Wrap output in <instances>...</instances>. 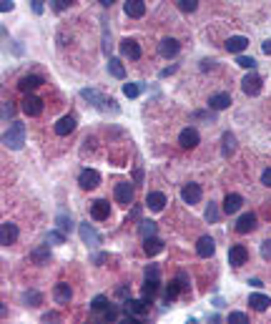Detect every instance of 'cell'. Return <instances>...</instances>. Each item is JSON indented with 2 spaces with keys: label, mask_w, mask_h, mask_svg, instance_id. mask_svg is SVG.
I'll use <instances>...</instances> for the list:
<instances>
[{
  "label": "cell",
  "mask_w": 271,
  "mask_h": 324,
  "mask_svg": "<svg viewBox=\"0 0 271 324\" xmlns=\"http://www.w3.org/2000/svg\"><path fill=\"white\" fill-rule=\"evenodd\" d=\"M3 143L8 148H13V151L23 148V143H26V126L18 123V121H13V126H8V131L3 133Z\"/></svg>",
  "instance_id": "cell-1"
},
{
  "label": "cell",
  "mask_w": 271,
  "mask_h": 324,
  "mask_svg": "<svg viewBox=\"0 0 271 324\" xmlns=\"http://www.w3.org/2000/svg\"><path fill=\"white\" fill-rule=\"evenodd\" d=\"M81 96H83L86 101H91L96 108H108V106H111V108H116L111 98H103V96H101L98 91H93V88H83V91H81Z\"/></svg>",
  "instance_id": "cell-2"
},
{
  "label": "cell",
  "mask_w": 271,
  "mask_h": 324,
  "mask_svg": "<svg viewBox=\"0 0 271 324\" xmlns=\"http://www.w3.org/2000/svg\"><path fill=\"white\" fill-rule=\"evenodd\" d=\"M261 86H263V83H261V78H258L256 73H248V76L241 81V91H243L246 96H258V93H261Z\"/></svg>",
  "instance_id": "cell-3"
},
{
  "label": "cell",
  "mask_w": 271,
  "mask_h": 324,
  "mask_svg": "<svg viewBox=\"0 0 271 324\" xmlns=\"http://www.w3.org/2000/svg\"><path fill=\"white\" fill-rule=\"evenodd\" d=\"M78 184H81V189L91 191V189H96V186L101 184V174H98V171H93V169H86V171H81Z\"/></svg>",
  "instance_id": "cell-4"
},
{
  "label": "cell",
  "mask_w": 271,
  "mask_h": 324,
  "mask_svg": "<svg viewBox=\"0 0 271 324\" xmlns=\"http://www.w3.org/2000/svg\"><path fill=\"white\" fill-rule=\"evenodd\" d=\"M16 239H18V226L11 221H3V226H0V244L11 246V244H16Z\"/></svg>",
  "instance_id": "cell-5"
},
{
  "label": "cell",
  "mask_w": 271,
  "mask_h": 324,
  "mask_svg": "<svg viewBox=\"0 0 271 324\" xmlns=\"http://www.w3.org/2000/svg\"><path fill=\"white\" fill-rule=\"evenodd\" d=\"M116 201H118L121 206H128V204L133 201V186H131L128 181H121V184L116 186Z\"/></svg>",
  "instance_id": "cell-6"
},
{
  "label": "cell",
  "mask_w": 271,
  "mask_h": 324,
  "mask_svg": "<svg viewBox=\"0 0 271 324\" xmlns=\"http://www.w3.org/2000/svg\"><path fill=\"white\" fill-rule=\"evenodd\" d=\"M181 199L191 206V204H198L201 201V186L198 184H186L183 189H181Z\"/></svg>",
  "instance_id": "cell-7"
},
{
  "label": "cell",
  "mask_w": 271,
  "mask_h": 324,
  "mask_svg": "<svg viewBox=\"0 0 271 324\" xmlns=\"http://www.w3.org/2000/svg\"><path fill=\"white\" fill-rule=\"evenodd\" d=\"M246 259H248L246 246L236 244V246H231V249H228V264H231V266H241V264H246Z\"/></svg>",
  "instance_id": "cell-8"
},
{
  "label": "cell",
  "mask_w": 271,
  "mask_h": 324,
  "mask_svg": "<svg viewBox=\"0 0 271 324\" xmlns=\"http://www.w3.org/2000/svg\"><path fill=\"white\" fill-rule=\"evenodd\" d=\"M23 113H26V116H41V113H43V101L36 98V96H26V101H23Z\"/></svg>",
  "instance_id": "cell-9"
},
{
  "label": "cell",
  "mask_w": 271,
  "mask_h": 324,
  "mask_svg": "<svg viewBox=\"0 0 271 324\" xmlns=\"http://www.w3.org/2000/svg\"><path fill=\"white\" fill-rule=\"evenodd\" d=\"M78 234H81V239H83L86 244H91V246L101 244V234H98L91 224H81V226H78Z\"/></svg>",
  "instance_id": "cell-10"
},
{
  "label": "cell",
  "mask_w": 271,
  "mask_h": 324,
  "mask_svg": "<svg viewBox=\"0 0 271 324\" xmlns=\"http://www.w3.org/2000/svg\"><path fill=\"white\" fill-rule=\"evenodd\" d=\"M121 53H123L126 58H131V61H138V58H141V46H138L136 41L126 38V41H121Z\"/></svg>",
  "instance_id": "cell-11"
},
{
  "label": "cell",
  "mask_w": 271,
  "mask_h": 324,
  "mask_svg": "<svg viewBox=\"0 0 271 324\" xmlns=\"http://www.w3.org/2000/svg\"><path fill=\"white\" fill-rule=\"evenodd\" d=\"M178 143L183 148H196L198 146V131L196 128H183L181 136H178Z\"/></svg>",
  "instance_id": "cell-12"
},
{
  "label": "cell",
  "mask_w": 271,
  "mask_h": 324,
  "mask_svg": "<svg viewBox=\"0 0 271 324\" xmlns=\"http://www.w3.org/2000/svg\"><path fill=\"white\" fill-rule=\"evenodd\" d=\"M213 251H216L213 239H211V236H201V239H198V244H196V254H198L201 259H208Z\"/></svg>",
  "instance_id": "cell-13"
},
{
  "label": "cell",
  "mask_w": 271,
  "mask_h": 324,
  "mask_svg": "<svg viewBox=\"0 0 271 324\" xmlns=\"http://www.w3.org/2000/svg\"><path fill=\"white\" fill-rule=\"evenodd\" d=\"M71 296H73V289H71L66 281H58V284H56V289H53V299H56L58 304H68V301H71Z\"/></svg>",
  "instance_id": "cell-14"
},
{
  "label": "cell",
  "mask_w": 271,
  "mask_h": 324,
  "mask_svg": "<svg viewBox=\"0 0 271 324\" xmlns=\"http://www.w3.org/2000/svg\"><path fill=\"white\" fill-rule=\"evenodd\" d=\"M253 229H256V214H251V211L243 214V216L236 221V231H238V234H248V231H253Z\"/></svg>",
  "instance_id": "cell-15"
},
{
  "label": "cell",
  "mask_w": 271,
  "mask_h": 324,
  "mask_svg": "<svg viewBox=\"0 0 271 324\" xmlns=\"http://www.w3.org/2000/svg\"><path fill=\"white\" fill-rule=\"evenodd\" d=\"M248 48V38H243V36H231L228 41H226V51L228 53H241V51H246Z\"/></svg>",
  "instance_id": "cell-16"
},
{
  "label": "cell",
  "mask_w": 271,
  "mask_h": 324,
  "mask_svg": "<svg viewBox=\"0 0 271 324\" xmlns=\"http://www.w3.org/2000/svg\"><path fill=\"white\" fill-rule=\"evenodd\" d=\"M178 48H181V46H178V41H176V38H163V41H161V46H158V51H161V56H163V58H173V56L178 53Z\"/></svg>",
  "instance_id": "cell-17"
},
{
  "label": "cell",
  "mask_w": 271,
  "mask_h": 324,
  "mask_svg": "<svg viewBox=\"0 0 271 324\" xmlns=\"http://www.w3.org/2000/svg\"><path fill=\"white\" fill-rule=\"evenodd\" d=\"M143 13H146L143 0H126V16L128 18H143Z\"/></svg>",
  "instance_id": "cell-18"
},
{
  "label": "cell",
  "mask_w": 271,
  "mask_h": 324,
  "mask_svg": "<svg viewBox=\"0 0 271 324\" xmlns=\"http://www.w3.org/2000/svg\"><path fill=\"white\" fill-rule=\"evenodd\" d=\"M208 106H211L213 111H223V108L231 106V96H228V93H213V96L208 98Z\"/></svg>",
  "instance_id": "cell-19"
},
{
  "label": "cell",
  "mask_w": 271,
  "mask_h": 324,
  "mask_svg": "<svg viewBox=\"0 0 271 324\" xmlns=\"http://www.w3.org/2000/svg\"><path fill=\"white\" fill-rule=\"evenodd\" d=\"M76 131V118L73 116H63L58 123H56V133L58 136H68V133H73Z\"/></svg>",
  "instance_id": "cell-20"
},
{
  "label": "cell",
  "mask_w": 271,
  "mask_h": 324,
  "mask_svg": "<svg viewBox=\"0 0 271 324\" xmlns=\"http://www.w3.org/2000/svg\"><path fill=\"white\" fill-rule=\"evenodd\" d=\"M91 214H93V219H98V221H106V219L111 216V206H108V201H93V206H91Z\"/></svg>",
  "instance_id": "cell-21"
},
{
  "label": "cell",
  "mask_w": 271,
  "mask_h": 324,
  "mask_svg": "<svg viewBox=\"0 0 271 324\" xmlns=\"http://www.w3.org/2000/svg\"><path fill=\"white\" fill-rule=\"evenodd\" d=\"M241 204H243V199H241L238 194H228V196L223 199V214H236V211L241 209Z\"/></svg>",
  "instance_id": "cell-22"
},
{
  "label": "cell",
  "mask_w": 271,
  "mask_h": 324,
  "mask_svg": "<svg viewBox=\"0 0 271 324\" xmlns=\"http://www.w3.org/2000/svg\"><path fill=\"white\" fill-rule=\"evenodd\" d=\"M38 86H43V78H41V76H23L21 83H18V88H21L23 93H28V91L38 88Z\"/></svg>",
  "instance_id": "cell-23"
},
{
  "label": "cell",
  "mask_w": 271,
  "mask_h": 324,
  "mask_svg": "<svg viewBox=\"0 0 271 324\" xmlns=\"http://www.w3.org/2000/svg\"><path fill=\"white\" fill-rule=\"evenodd\" d=\"M163 204H166V196H163L161 191H153V194H148V196H146V206H148L151 211H161V209H163Z\"/></svg>",
  "instance_id": "cell-24"
},
{
  "label": "cell",
  "mask_w": 271,
  "mask_h": 324,
  "mask_svg": "<svg viewBox=\"0 0 271 324\" xmlns=\"http://www.w3.org/2000/svg\"><path fill=\"white\" fill-rule=\"evenodd\" d=\"M248 304H251V309L263 311V309H268V306H271V299H268L266 294H251V296H248Z\"/></svg>",
  "instance_id": "cell-25"
},
{
  "label": "cell",
  "mask_w": 271,
  "mask_h": 324,
  "mask_svg": "<svg viewBox=\"0 0 271 324\" xmlns=\"http://www.w3.org/2000/svg\"><path fill=\"white\" fill-rule=\"evenodd\" d=\"M143 251H146L148 256H156L158 251H163V241H161V239H156V236H148V239H146V244H143Z\"/></svg>",
  "instance_id": "cell-26"
},
{
  "label": "cell",
  "mask_w": 271,
  "mask_h": 324,
  "mask_svg": "<svg viewBox=\"0 0 271 324\" xmlns=\"http://www.w3.org/2000/svg\"><path fill=\"white\" fill-rule=\"evenodd\" d=\"M108 71H111L113 78H123L126 76V68H123V63L118 58H108Z\"/></svg>",
  "instance_id": "cell-27"
},
{
  "label": "cell",
  "mask_w": 271,
  "mask_h": 324,
  "mask_svg": "<svg viewBox=\"0 0 271 324\" xmlns=\"http://www.w3.org/2000/svg\"><path fill=\"white\" fill-rule=\"evenodd\" d=\"M126 311H131V314L138 316V314L146 311V301H143V299H128V301H126Z\"/></svg>",
  "instance_id": "cell-28"
},
{
  "label": "cell",
  "mask_w": 271,
  "mask_h": 324,
  "mask_svg": "<svg viewBox=\"0 0 271 324\" xmlns=\"http://www.w3.org/2000/svg\"><path fill=\"white\" fill-rule=\"evenodd\" d=\"M156 291H158V279H146V284H143V299H153L156 296Z\"/></svg>",
  "instance_id": "cell-29"
},
{
  "label": "cell",
  "mask_w": 271,
  "mask_h": 324,
  "mask_svg": "<svg viewBox=\"0 0 271 324\" xmlns=\"http://www.w3.org/2000/svg\"><path fill=\"white\" fill-rule=\"evenodd\" d=\"M138 234H141L143 239L156 236V221H141V224H138Z\"/></svg>",
  "instance_id": "cell-30"
},
{
  "label": "cell",
  "mask_w": 271,
  "mask_h": 324,
  "mask_svg": "<svg viewBox=\"0 0 271 324\" xmlns=\"http://www.w3.org/2000/svg\"><path fill=\"white\" fill-rule=\"evenodd\" d=\"M178 294H181V284H178V279H176V281H171V284L166 286V291H163V299H166V301H171V299H176Z\"/></svg>",
  "instance_id": "cell-31"
},
{
  "label": "cell",
  "mask_w": 271,
  "mask_h": 324,
  "mask_svg": "<svg viewBox=\"0 0 271 324\" xmlns=\"http://www.w3.org/2000/svg\"><path fill=\"white\" fill-rule=\"evenodd\" d=\"M56 224H58V229L61 231H73V219L71 216H66V214H58V219H56Z\"/></svg>",
  "instance_id": "cell-32"
},
{
  "label": "cell",
  "mask_w": 271,
  "mask_h": 324,
  "mask_svg": "<svg viewBox=\"0 0 271 324\" xmlns=\"http://www.w3.org/2000/svg\"><path fill=\"white\" fill-rule=\"evenodd\" d=\"M236 151V138L231 133H223V156H231Z\"/></svg>",
  "instance_id": "cell-33"
},
{
  "label": "cell",
  "mask_w": 271,
  "mask_h": 324,
  "mask_svg": "<svg viewBox=\"0 0 271 324\" xmlns=\"http://www.w3.org/2000/svg\"><path fill=\"white\" fill-rule=\"evenodd\" d=\"M48 254H51V251H48V244H43V246H38V249L33 251V261H36V264H43V261L48 259Z\"/></svg>",
  "instance_id": "cell-34"
},
{
  "label": "cell",
  "mask_w": 271,
  "mask_h": 324,
  "mask_svg": "<svg viewBox=\"0 0 271 324\" xmlns=\"http://www.w3.org/2000/svg\"><path fill=\"white\" fill-rule=\"evenodd\" d=\"M123 96H126V98L141 96V86H138V83H126V86H123Z\"/></svg>",
  "instance_id": "cell-35"
},
{
  "label": "cell",
  "mask_w": 271,
  "mask_h": 324,
  "mask_svg": "<svg viewBox=\"0 0 271 324\" xmlns=\"http://www.w3.org/2000/svg\"><path fill=\"white\" fill-rule=\"evenodd\" d=\"M178 8H181L183 13H193V11L198 8V0H178Z\"/></svg>",
  "instance_id": "cell-36"
},
{
  "label": "cell",
  "mask_w": 271,
  "mask_h": 324,
  "mask_svg": "<svg viewBox=\"0 0 271 324\" xmlns=\"http://www.w3.org/2000/svg\"><path fill=\"white\" fill-rule=\"evenodd\" d=\"M241 68H246V71H253L256 68V61L251 58V56H238V61H236Z\"/></svg>",
  "instance_id": "cell-37"
},
{
  "label": "cell",
  "mask_w": 271,
  "mask_h": 324,
  "mask_svg": "<svg viewBox=\"0 0 271 324\" xmlns=\"http://www.w3.org/2000/svg\"><path fill=\"white\" fill-rule=\"evenodd\" d=\"M23 299H26L31 306H38V304L43 301V296H41L38 291H26V294H23Z\"/></svg>",
  "instance_id": "cell-38"
},
{
  "label": "cell",
  "mask_w": 271,
  "mask_h": 324,
  "mask_svg": "<svg viewBox=\"0 0 271 324\" xmlns=\"http://www.w3.org/2000/svg\"><path fill=\"white\" fill-rule=\"evenodd\" d=\"M63 234H66V231H48V239H46V241H48V244H63V241H66Z\"/></svg>",
  "instance_id": "cell-39"
},
{
  "label": "cell",
  "mask_w": 271,
  "mask_h": 324,
  "mask_svg": "<svg viewBox=\"0 0 271 324\" xmlns=\"http://www.w3.org/2000/svg\"><path fill=\"white\" fill-rule=\"evenodd\" d=\"M91 309H96V311H103V309H108V299H106V296H96V299L91 301Z\"/></svg>",
  "instance_id": "cell-40"
},
{
  "label": "cell",
  "mask_w": 271,
  "mask_h": 324,
  "mask_svg": "<svg viewBox=\"0 0 271 324\" xmlns=\"http://www.w3.org/2000/svg\"><path fill=\"white\" fill-rule=\"evenodd\" d=\"M206 221H211V224L218 221V209H216V204H208V209H206Z\"/></svg>",
  "instance_id": "cell-41"
},
{
  "label": "cell",
  "mask_w": 271,
  "mask_h": 324,
  "mask_svg": "<svg viewBox=\"0 0 271 324\" xmlns=\"http://www.w3.org/2000/svg\"><path fill=\"white\" fill-rule=\"evenodd\" d=\"M51 3H53V11H58V13H63L71 3H73V0H51Z\"/></svg>",
  "instance_id": "cell-42"
},
{
  "label": "cell",
  "mask_w": 271,
  "mask_h": 324,
  "mask_svg": "<svg viewBox=\"0 0 271 324\" xmlns=\"http://www.w3.org/2000/svg\"><path fill=\"white\" fill-rule=\"evenodd\" d=\"M228 321L241 324V321H248V316H246V314H241V311H231V314H228Z\"/></svg>",
  "instance_id": "cell-43"
},
{
  "label": "cell",
  "mask_w": 271,
  "mask_h": 324,
  "mask_svg": "<svg viewBox=\"0 0 271 324\" xmlns=\"http://www.w3.org/2000/svg\"><path fill=\"white\" fill-rule=\"evenodd\" d=\"M13 113H16V108H13L11 103H3V121H8V118H13Z\"/></svg>",
  "instance_id": "cell-44"
},
{
  "label": "cell",
  "mask_w": 271,
  "mask_h": 324,
  "mask_svg": "<svg viewBox=\"0 0 271 324\" xmlns=\"http://www.w3.org/2000/svg\"><path fill=\"white\" fill-rule=\"evenodd\" d=\"M261 256H263V259H271V239L261 244Z\"/></svg>",
  "instance_id": "cell-45"
},
{
  "label": "cell",
  "mask_w": 271,
  "mask_h": 324,
  "mask_svg": "<svg viewBox=\"0 0 271 324\" xmlns=\"http://www.w3.org/2000/svg\"><path fill=\"white\" fill-rule=\"evenodd\" d=\"M13 8H16L13 0H0V11H3V13H11Z\"/></svg>",
  "instance_id": "cell-46"
},
{
  "label": "cell",
  "mask_w": 271,
  "mask_h": 324,
  "mask_svg": "<svg viewBox=\"0 0 271 324\" xmlns=\"http://www.w3.org/2000/svg\"><path fill=\"white\" fill-rule=\"evenodd\" d=\"M43 3H46V0H31V6H33V13H43Z\"/></svg>",
  "instance_id": "cell-47"
},
{
  "label": "cell",
  "mask_w": 271,
  "mask_h": 324,
  "mask_svg": "<svg viewBox=\"0 0 271 324\" xmlns=\"http://www.w3.org/2000/svg\"><path fill=\"white\" fill-rule=\"evenodd\" d=\"M106 319H108V321L118 319V309H116V306H108V309H106Z\"/></svg>",
  "instance_id": "cell-48"
},
{
  "label": "cell",
  "mask_w": 271,
  "mask_h": 324,
  "mask_svg": "<svg viewBox=\"0 0 271 324\" xmlns=\"http://www.w3.org/2000/svg\"><path fill=\"white\" fill-rule=\"evenodd\" d=\"M176 279H178V284H181V289H188V276H186L183 271H178V276H176Z\"/></svg>",
  "instance_id": "cell-49"
},
{
  "label": "cell",
  "mask_w": 271,
  "mask_h": 324,
  "mask_svg": "<svg viewBox=\"0 0 271 324\" xmlns=\"http://www.w3.org/2000/svg\"><path fill=\"white\" fill-rule=\"evenodd\" d=\"M261 184H263V186H271V169H266V171L261 174Z\"/></svg>",
  "instance_id": "cell-50"
},
{
  "label": "cell",
  "mask_w": 271,
  "mask_h": 324,
  "mask_svg": "<svg viewBox=\"0 0 271 324\" xmlns=\"http://www.w3.org/2000/svg\"><path fill=\"white\" fill-rule=\"evenodd\" d=\"M146 279H158V269L156 266H148L146 269Z\"/></svg>",
  "instance_id": "cell-51"
},
{
  "label": "cell",
  "mask_w": 271,
  "mask_h": 324,
  "mask_svg": "<svg viewBox=\"0 0 271 324\" xmlns=\"http://www.w3.org/2000/svg\"><path fill=\"white\" fill-rule=\"evenodd\" d=\"M211 68H213V61H203L201 63V71H211Z\"/></svg>",
  "instance_id": "cell-52"
},
{
  "label": "cell",
  "mask_w": 271,
  "mask_h": 324,
  "mask_svg": "<svg viewBox=\"0 0 271 324\" xmlns=\"http://www.w3.org/2000/svg\"><path fill=\"white\" fill-rule=\"evenodd\" d=\"M56 319H58V314H53V311H51V314H46V316H43V321H56Z\"/></svg>",
  "instance_id": "cell-53"
},
{
  "label": "cell",
  "mask_w": 271,
  "mask_h": 324,
  "mask_svg": "<svg viewBox=\"0 0 271 324\" xmlns=\"http://www.w3.org/2000/svg\"><path fill=\"white\" fill-rule=\"evenodd\" d=\"M263 53H266V56H271V41H266V43H263Z\"/></svg>",
  "instance_id": "cell-54"
},
{
  "label": "cell",
  "mask_w": 271,
  "mask_h": 324,
  "mask_svg": "<svg viewBox=\"0 0 271 324\" xmlns=\"http://www.w3.org/2000/svg\"><path fill=\"white\" fill-rule=\"evenodd\" d=\"M113 3H116V0H101V6H103V8H108V6H113Z\"/></svg>",
  "instance_id": "cell-55"
}]
</instances>
